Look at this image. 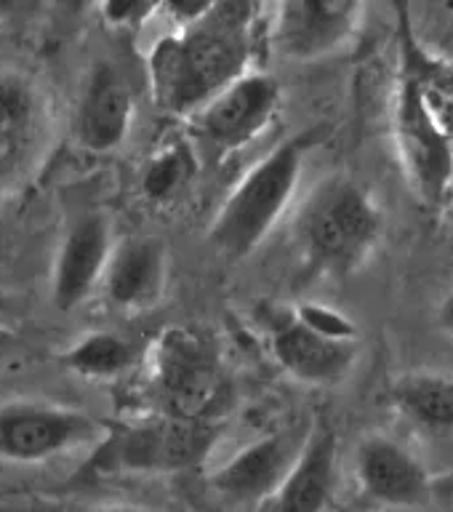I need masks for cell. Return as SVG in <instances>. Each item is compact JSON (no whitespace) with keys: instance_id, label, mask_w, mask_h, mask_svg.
Returning <instances> with one entry per match:
<instances>
[{"instance_id":"1","label":"cell","mask_w":453,"mask_h":512,"mask_svg":"<svg viewBox=\"0 0 453 512\" xmlns=\"http://www.w3.org/2000/svg\"><path fill=\"white\" fill-rule=\"evenodd\" d=\"M259 14L262 8L246 0L208 3L198 19L158 40L147 62L155 102L171 115H195L243 78Z\"/></svg>"},{"instance_id":"2","label":"cell","mask_w":453,"mask_h":512,"mask_svg":"<svg viewBox=\"0 0 453 512\" xmlns=\"http://www.w3.org/2000/svg\"><path fill=\"white\" fill-rule=\"evenodd\" d=\"M382 235V211L358 182L331 176L304 200L296 240L315 272L344 278L360 270Z\"/></svg>"},{"instance_id":"3","label":"cell","mask_w":453,"mask_h":512,"mask_svg":"<svg viewBox=\"0 0 453 512\" xmlns=\"http://www.w3.org/2000/svg\"><path fill=\"white\" fill-rule=\"evenodd\" d=\"M312 144V131L291 136L240 176L211 222V246L230 259H243L270 235L294 198Z\"/></svg>"},{"instance_id":"4","label":"cell","mask_w":453,"mask_h":512,"mask_svg":"<svg viewBox=\"0 0 453 512\" xmlns=\"http://www.w3.org/2000/svg\"><path fill=\"white\" fill-rule=\"evenodd\" d=\"M403 64L395 96V139L414 192L430 208L451 206L453 200V131L427 99L416 67L414 35L403 16Z\"/></svg>"},{"instance_id":"5","label":"cell","mask_w":453,"mask_h":512,"mask_svg":"<svg viewBox=\"0 0 453 512\" xmlns=\"http://www.w3.org/2000/svg\"><path fill=\"white\" fill-rule=\"evenodd\" d=\"M214 443V430L198 419H166L142 424L115 435L110 448H104L102 470L120 472H174L190 470L206 459Z\"/></svg>"},{"instance_id":"6","label":"cell","mask_w":453,"mask_h":512,"mask_svg":"<svg viewBox=\"0 0 453 512\" xmlns=\"http://www.w3.org/2000/svg\"><path fill=\"white\" fill-rule=\"evenodd\" d=\"M99 432L91 416L43 403H14L0 408V459L46 462L86 443Z\"/></svg>"},{"instance_id":"7","label":"cell","mask_w":453,"mask_h":512,"mask_svg":"<svg viewBox=\"0 0 453 512\" xmlns=\"http://www.w3.org/2000/svg\"><path fill=\"white\" fill-rule=\"evenodd\" d=\"M280 107V83L267 72H246L195 112L200 136L214 150L235 152L270 126Z\"/></svg>"},{"instance_id":"8","label":"cell","mask_w":453,"mask_h":512,"mask_svg":"<svg viewBox=\"0 0 453 512\" xmlns=\"http://www.w3.org/2000/svg\"><path fill=\"white\" fill-rule=\"evenodd\" d=\"M363 6L352 0H286L275 6L272 43L296 62L339 51L358 32Z\"/></svg>"},{"instance_id":"9","label":"cell","mask_w":453,"mask_h":512,"mask_svg":"<svg viewBox=\"0 0 453 512\" xmlns=\"http://www.w3.org/2000/svg\"><path fill=\"white\" fill-rule=\"evenodd\" d=\"M112 254L110 224L102 214H86L67 227L51 270V302L56 310L70 312L104 278Z\"/></svg>"},{"instance_id":"10","label":"cell","mask_w":453,"mask_h":512,"mask_svg":"<svg viewBox=\"0 0 453 512\" xmlns=\"http://www.w3.org/2000/svg\"><path fill=\"white\" fill-rule=\"evenodd\" d=\"M355 475L366 496L387 507H422L430 499V475L424 464L387 435L360 440Z\"/></svg>"},{"instance_id":"11","label":"cell","mask_w":453,"mask_h":512,"mask_svg":"<svg viewBox=\"0 0 453 512\" xmlns=\"http://www.w3.org/2000/svg\"><path fill=\"white\" fill-rule=\"evenodd\" d=\"M134 118V99L126 80L112 64L99 62L88 72L80 94L75 134L80 147L91 152H112L126 142Z\"/></svg>"},{"instance_id":"12","label":"cell","mask_w":453,"mask_h":512,"mask_svg":"<svg viewBox=\"0 0 453 512\" xmlns=\"http://www.w3.org/2000/svg\"><path fill=\"white\" fill-rule=\"evenodd\" d=\"M270 347L280 368L307 384L339 382L358 355V344L328 339L312 331L310 326H304L294 312L275 320Z\"/></svg>"},{"instance_id":"13","label":"cell","mask_w":453,"mask_h":512,"mask_svg":"<svg viewBox=\"0 0 453 512\" xmlns=\"http://www.w3.org/2000/svg\"><path fill=\"white\" fill-rule=\"evenodd\" d=\"M104 294L120 310H144L166 286V248L158 238H128L112 248L104 270Z\"/></svg>"},{"instance_id":"14","label":"cell","mask_w":453,"mask_h":512,"mask_svg":"<svg viewBox=\"0 0 453 512\" xmlns=\"http://www.w3.org/2000/svg\"><path fill=\"white\" fill-rule=\"evenodd\" d=\"M336 483V435L318 427L272 496V512H323Z\"/></svg>"},{"instance_id":"15","label":"cell","mask_w":453,"mask_h":512,"mask_svg":"<svg viewBox=\"0 0 453 512\" xmlns=\"http://www.w3.org/2000/svg\"><path fill=\"white\" fill-rule=\"evenodd\" d=\"M296 454L283 435L254 440L243 451L222 464L214 475V488L219 494L238 502H262L272 499L278 486L291 470Z\"/></svg>"},{"instance_id":"16","label":"cell","mask_w":453,"mask_h":512,"mask_svg":"<svg viewBox=\"0 0 453 512\" xmlns=\"http://www.w3.org/2000/svg\"><path fill=\"white\" fill-rule=\"evenodd\" d=\"M40 96L30 80L0 72V184L14 179L40 139Z\"/></svg>"},{"instance_id":"17","label":"cell","mask_w":453,"mask_h":512,"mask_svg":"<svg viewBox=\"0 0 453 512\" xmlns=\"http://www.w3.org/2000/svg\"><path fill=\"white\" fill-rule=\"evenodd\" d=\"M160 390L166 392L168 403L182 406V419H192L190 406L203 403L214 387V368L203 344L182 331H171L163 339L158 355Z\"/></svg>"},{"instance_id":"18","label":"cell","mask_w":453,"mask_h":512,"mask_svg":"<svg viewBox=\"0 0 453 512\" xmlns=\"http://www.w3.org/2000/svg\"><path fill=\"white\" fill-rule=\"evenodd\" d=\"M395 403L403 414L427 432H453V379L438 374H414L395 384Z\"/></svg>"},{"instance_id":"19","label":"cell","mask_w":453,"mask_h":512,"mask_svg":"<svg viewBox=\"0 0 453 512\" xmlns=\"http://www.w3.org/2000/svg\"><path fill=\"white\" fill-rule=\"evenodd\" d=\"M62 363L88 379H107L131 366V347L110 331H94L72 344Z\"/></svg>"},{"instance_id":"20","label":"cell","mask_w":453,"mask_h":512,"mask_svg":"<svg viewBox=\"0 0 453 512\" xmlns=\"http://www.w3.org/2000/svg\"><path fill=\"white\" fill-rule=\"evenodd\" d=\"M192 174V160L190 152L184 147H176V150L160 152L158 158L152 160L147 171H144L142 187L144 195L150 200H168L171 195L182 190L184 182L190 179Z\"/></svg>"},{"instance_id":"21","label":"cell","mask_w":453,"mask_h":512,"mask_svg":"<svg viewBox=\"0 0 453 512\" xmlns=\"http://www.w3.org/2000/svg\"><path fill=\"white\" fill-rule=\"evenodd\" d=\"M294 315L304 326H310L312 331L336 339V342H355V336H358V328L352 326L350 318H344L342 312L323 307V304H302V307H296Z\"/></svg>"},{"instance_id":"22","label":"cell","mask_w":453,"mask_h":512,"mask_svg":"<svg viewBox=\"0 0 453 512\" xmlns=\"http://www.w3.org/2000/svg\"><path fill=\"white\" fill-rule=\"evenodd\" d=\"M102 14L112 27H134V24H142L150 14H155V6L136 3V0H118V3H104Z\"/></svg>"},{"instance_id":"23","label":"cell","mask_w":453,"mask_h":512,"mask_svg":"<svg viewBox=\"0 0 453 512\" xmlns=\"http://www.w3.org/2000/svg\"><path fill=\"white\" fill-rule=\"evenodd\" d=\"M438 323H440V328L446 331V334L453 336V291L446 296V299H443V304H440Z\"/></svg>"},{"instance_id":"24","label":"cell","mask_w":453,"mask_h":512,"mask_svg":"<svg viewBox=\"0 0 453 512\" xmlns=\"http://www.w3.org/2000/svg\"><path fill=\"white\" fill-rule=\"evenodd\" d=\"M14 344H16L14 331H8V328L3 326V323H0V355H6V352L11 350Z\"/></svg>"},{"instance_id":"25","label":"cell","mask_w":453,"mask_h":512,"mask_svg":"<svg viewBox=\"0 0 453 512\" xmlns=\"http://www.w3.org/2000/svg\"><path fill=\"white\" fill-rule=\"evenodd\" d=\"M96 512H147L142 507H102V510Z\"/></svg>"},{"instance_id":"26","label":"cell","mask_w":453,"mask_h":512,"mask_svg":"<svg viewBox=\"0 0 453 512\" xmlns=\"http://www.w3.org/2000/svg\"><path fill=\"white\" fill-rule=\"evenodd\" d=\"M8 310V296H6V288L0 286V315H6Z\"/></svg>"}]
</instances>
